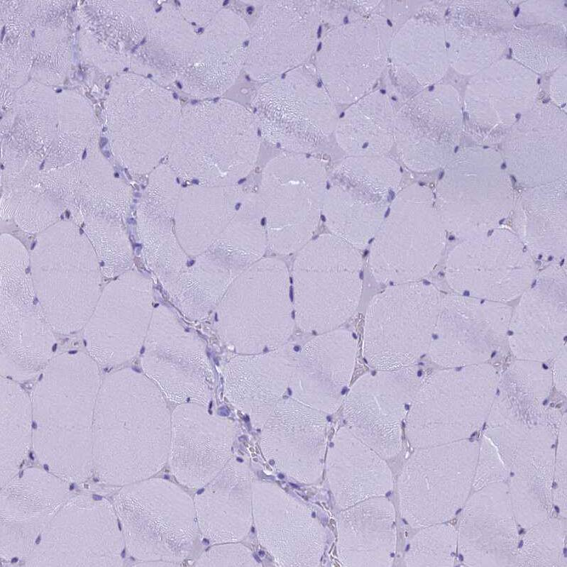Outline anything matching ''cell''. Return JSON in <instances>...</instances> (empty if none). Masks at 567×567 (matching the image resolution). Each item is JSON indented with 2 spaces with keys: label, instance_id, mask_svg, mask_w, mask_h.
I'll return each mask as SVG.
<instances>
[{
  "label": "cell",
  "instance_id": "20",
  "mask_svg": "<svg viewBox=\"0 0 567 567\" xmlns=\"http://www.w3.org/2000/svg\"><path fill=\"white\" fill-rule=\"evenodd\" d=\"M511 229L533 258L561 261L567 251V180L523 187L515 194Z\"/></svg>",
  "mask_w": 567,
  "mask_h": 567
},
{
  "label": "cell",
  "instance_id": "1",
  "mask_svg": "<svg viewBox=\"0 0 567 567\" xmlns=\"http://www.w3.org/2000/svg\"><path fill=\"white\" fill-rule=\"evenodd\" d=\"M433 192L446 232L460 240L502 225L515 198L501 153L481 145L458 149Z\"/></svg>",
  "mask_w": 567,
  "mask_h": 567
},
{
  "label": "cell",
  "instance_id": "23",
  "mask_svg": "<svg viewBox=\"0 0 567 567\" xmlns=\"http://www.w3.org/2000/svg\"><path fill=\"white\" fill-rule=\"evenodd\" d=\"M395 512L382 496L344 509L338 522V554L344 566H390L395 548Z\"/></svg>",
  "mask_w": 567,
  "mask_h": 567
},
{
  "label": "cell",
  "instance_id": "25",
  "mask_svg": "<svg viewBox=\"0 0 567 567\" xmlns=\"http://www.w3.org/2000/svg\"><path fill=\"white\" fill-rule=\"evenodd\" d=\"M396 109L390 95L373 90L341 114L334 136L350 156H382L394 144Z\"/></svg>",
  "mask_w": 567,
  "mask_h": 567
},
{
  "label": "cell",
  "instance_id": "15",
  "mask_svg": "<svg viewBox=\"0 0 567 567\" xmlns=\"http://www.w3.org/2000/svg\"><path fill=\"white\" fill-rule=\"evenodd\" d=\"M392 160L382 156H350L337 167L326 199V211L332 226L343 240L368 241L380 229L389 194L399 185L384 176L399 167L395 163L378 176Z\"/></svg>",
  "mask_w": 567,
  "mask_h": 567
},
{
  "label": "cell",
  "instance_id": "13",
  "mask_svg": "<svg viewBox=\"0 0 567 567\" xmlns=\"http://www.w3.org/2000/svg\"><path fill=\"white\" fill-rule=\"evenodd\" d=\"M456 92L429 87L396 110L394 143L404 164L417 172L443 168L461 139V112Z\"/></svg>",
  "mask_w": 567,
  "mask_h": 567
},
{
  "label": "cell",
  "instance_id": "7",
  "mask_svg": "<svg viewBox=\"0 0 567 567\" xmlns=\"http://www.w3.org/2000/svg\"><path fill=\"white\" fill-rule=\"evenodd\" d=\"M536 275L534 258L503 224L460 240L444 263L446 282L456 293L504 303L519 297Z\"/></svg>",
  "mask_w": 567,
  "mask_h": 567
},
{
  "label": "cell",
  "instance_id": "6",
  "mask_svg": "<svg viewBox=\"0 0 567 567\" xmlns=\"http://www.w3.org/2000/svg\"><path fill=\"white\" fill-rule=\"evenodd\" d=\"M378 4L368 15L333 26L319 40L313 65L336 104L350 105L372 92L387 68L397 28Z\"/></svg>",
  "mask_w": 567,
  "mask_h": 567
},
{
  "label": "cell",
  "instance_id": "18",
  "mask_svg": "<svg viewBox=\"0 0 567 567\" xmlns=\"http://www.w3.org/2000/svg\"><path fill=\"white\" fill-rule=\"evenodd\" d=\"M356 341L348 330L318 334L297 353L290 383L292 398L323 413L343 404L353 376Z\"/></svg>",
  "mask_w": 567,
  "mask_h": 567
},
{
  "label": "cell",
  "instance_id": "28",
  "mask_svg": "<svg viewBox=\"0 0 567 567\" xmlns=\"http://www.w3.org/2000/svg\"><path fill=\"white\" fill-rule=\"evenodd\" d=\"M223 4L220 1H182L177 6L190 24L205 28L221 11Z\"/></svg>",
  "mask_w": 567,
  "mask_h": 567
},
{
  "label": "cell",
  "instance_id": "9",
  "mask_svg": "<svg viewBox=\"0 0 567 567\" xmlns=\"http://www.w3.org/2000/svg\"><path fill=\"white\" fill-rule=\"evenodd\" d=\"M500 379L490 363L441 368L424 376L411 403L407 429L422 441L442 427L476 424L493 402Z\"/></svg>",
  "mask_w": 567,
  "mask_h": 567
},
{
  "label": "cell",
  "instance_id": "24",
  "mask_svg": "<svg viewBox=\"0 0 567 567\" xmlns=\"http://www.w3.org/2000/svg\"><path fill=\"white\" fill-rule=\"evenodd\" d=\"M273 425L280 439L287 443L289 472L301 482H316L326 451L327 421L323 412L293 398L280 401Z\"/></svg>",
  "mask_w": 567,
  "mask_h": 567
},
{
  "label": "cell",
  "instance_id": "2",
  "mask_svg": "<svg viewBox=\"0 0 567 567\" xmlns=\"http://www.w3.org/2000/svg\"><path fill=\"white\" fill-rule=\"evenodd\" d=\"M259 133L287 150L310 153L334 136L336 104L313 64L263 83L251 102Z\"/></svg>",
  "mask_w": 567,
  "mask_h": 567
},
{
  "label": "cell",
  "instance_id": "27",
  "mask_svg": "<svg viewBox=\"0 0 567 567\" xmlns=\"http://www.w3.org/2000/svg\"><path fill=\"white\" fill-rule=\"evenodd\" d=\"M559 22L547 23L545 26L529 29L516 27L510 31L509 39L513 52L523 63L535 70H550L563 61L566 54L563 41V33Z\"/></svg>",
  "mask_w": 567,
  "mask_h": 567
},
{
  "label": "cell",
  "instance_id": "22",
  "mask_svg": "<svg viewBox=\"0 0 567 567\" xmlns=\"http://www.w3.org/2000/svg\"><path fill=\"white\" fill-rule=\"evenodd\" d=\"M326 470L334 499L343 510L392 489L384 458L346 426L336 431L328 449Z\"/></svg>",
  "mask_w": 567,
  "mask_h": 567
},
{
  "label": "cell",
  "instance_id": "8",
  "mask_svg": "<svg viewBox=\"0 0 567 567\" xmlns=\"http://www.w3.org/2000/svg\"><path fill=\"white\" fill-rule=\"evenodd\" d=\"M258 128L250 109L233 101L199 100L182 107L173 159L184 166H242L254 158Z\"/></svg>",
  "mask_w": 567,
  "mask_h": 567
},
{
  "label": "cell",
  "instance_id": "3",
  "mask_svg": "<svg viewBox=\"0 0 567 567\" xmlns=\"http://www.w3.org/2000/svg\"><path fill=\"white\" fill-rule=\"evenodd\" d=\"M441 294L420 281L396 284L375 296L367 308L363 356L373 368L397 370L427 353Z\"/></svg>",
  "mask_w": 567,
  "mask_h": 567
},
{
  "label": "cell",
  "instance_id": "21",
  "mask_svg": "<svg viewBox=\"0 0 567 567\" xmlns=\"http://www.w3.org/2000/svg\"><path fill=\"white\" fill-rule=\"evenodd\" d=\"M438 23L419 11L393 35L387 68L397 92L413 96L444 75L449 60L445 31Z\"/></svg>",
  "mask_w": 567,
  "mask_h": 567
},
{
  "label": "cell",
  "instance_id": "19",
  "mask_svg": "<svg viewBox=\"0 0 567 567\" xmlns=\"http://www.w3.org/2000/svg\"><path fill=\"white\" fill-rule=\"evenodd\" d=\"M497 61L472 79L466 94V109L487 143L502 142L517 115L532 109L536 79L530 70L515 62Z\"/></svg>",
  "mask_w": 567,
  "mask_h": 567
},
{
  "label": "cell",
  "instance_id": "16",
  "mask_svg": "<svg viewBox=\"0 0 567 567\" xmlns=\"http://www.w3.org/2000/svg\"><path fill=\"white\" fill-rule=\"evenodd\" d=\"M251 28L238 13L222 8L197 35L189 65L178 82L198 100L216 99L244 70Z\"/></svg>",
  "mask_w": 567,
  "mask_h": 567
},
{
  "label": "cell",
  "instance_id": "12",
  "mask_svg": "<svg viewBox=\"0 0 567 567\" xmlns=\"http://www.w3.org/2000/svg\"><path fill=\"white\" fill-rule=\"evenodd\" d=\"M423 378L416 365L362 375L343 402L346 426L383 458L395 456L402 422Z\"/></svg>",
  "mask_w": 567,
  "mask_h": 567
},
{
  "label": "cell",
  "instance_id": "14",
  "mask_svg": "<svg viewBox=\"0 0 567 567\" xmlns=\"http://www.w3.org/2000/svg\"><path fill=\"white\" fill-rule=\"evenodd\" d=\"M566 266L550 263L522 293L512 311L507 343L518 360L545 362L566 343Z\"/></svg>",
  "mask_w": 567,
  "mask_h": 567
},
{
  "label": "cell",
  "instance_id": "26",
  "mask_svg": "<svg viewBox=\"0 0 567 567\" xmlns=\"http://www.w3.org/2000/svg\"><path fill=\"white\" fill-rule=\"evenodd\" d=\"M473 7L476 17L470 18L475 23L467 17L452 15L446 23L445 35L451 63L455 62L456 68L461 63L460 69L478 72L492 65L500 56L505 45L503 40L506 34L509 35L505 28L508 23H499L498 17H488L490 6H480V17L477 5Z\"/></svg>",
  "mask_w": 567,
  "mask_h": 567
},
{
  "label": "cell",
  "instance_id": "4",
  "mask_svg": "<svg viewBox=\"0 0 567 567\" xmlns=\"http://www.w3.org/2000/svg\"><path fill=\"white\" fill-rule=\"evenodd\" d=\"M375 242L371 270L385 283L419 281L441 260L446 231L434 192L413 184L400 192Z\"/></svg>",
  "mask_w": 567,
  "mask_h": 567
},
{
  "label": "cell",
  "instance_id": "17",
  "mask_svg": "<svg viewBox=\"0 0 567 567\" xmlns=\"http://www.w3.org/2000/svg\"><path fill=\"white\" fill-rule=\"evenodd\" d=\"M502 143L505 167L522 187L566 176V118L555 107L532 108L516 121Z\"/></svg>",
  "mask_w": 567,
  "mask_h": 567
},
{
  "label": "cell",
  "instance_id": "29",
  "mask_svg": "<svg viewBox=\"0 0 567 567\" xmlns=\"http://www.w3.org/2000/svg\"><path fill=\"white\" fill-rule=\"evenodd\" d=\"M553 385L558 392L566 395V344L565 343L554 357L551 370Z\"/></svg>",
  "mask_w": 567,
  "mask_h": 567
},
{
  "label": "cell",
  "instance_id": "11",
  "mask_svg": "<svg viewBox=\"0 0 567 567\" xmlns=\"http://www.w3.org/2000/svg\"><path fill=\"white\" fill-rule=\"evenodd\" d=\"M318 1H263L250 30L244 70L265 83L307 63L319 43Z\"/></svg>",
  "mask_w": 567,
  "mask_h": 567
},
{
  "label": "cell",
  "instance_id": "5",
  "mask_svg": "<svg viewBox=\"0 0 567 567\" xmlns=\"http://www.w3.org/2000/svg\"><path fill=\"white\" fill-rule=\"evenodd\" d=\"M294 275L297 323L320 334L336 329L357 309L360 259L344 240L318 238L308 245Z\"/></svg>",
  "mask_w": 567,
  "mask_h": 567
},
{
  "label": "cell",
  "instance_id": "10",
  "mask_svg": "<svg viewBox=\"0 0 567 567\" xmlns=\"http://www.w3.org/2000/svg\"><path fill=\"white\" fill-rule=\"evenodd\" d=\"M512 311L504 302L442 296L427 353L441 368L488 363L507 343Z\"/></svg>",
  "mask_w": 567,
  "mask_h": 567
}]
</instances>
